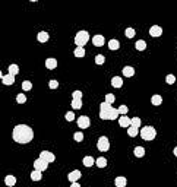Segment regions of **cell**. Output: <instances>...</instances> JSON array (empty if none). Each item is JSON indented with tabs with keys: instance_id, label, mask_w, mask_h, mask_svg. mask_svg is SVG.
<instances>
[{
	"instance_id": "cell-1",
	"label": "cell",
	"mask_w": 177,
	"mask_h": 187,
	"mask_svg": "<svg viewBox=\"0 0 177 187\" xmlns=\"http://www.w3.org/2000/svg\"><path fill=\"white\" fill-rule=\"evenodd\" d=\"M12 138H13V140L16 143L25 145V143H29L34 139V130L29 126H26V124H18V126L13 127Z\"/></svg>"
},
{
	"instance_id": "cell-2",
	"label": "cell",
	"mask_w": 177,
	"mask_h": 187,
	"mask_svg": "<svg viewBox=\"0 0 177 187\" xmlns=\"http://www.w3.org/2000/svg\"><path fill=\"white\" fill-rule=\"evenodd\" d=\"M120 117L117 108H113L111 104H107L105 101L100 105V119L101 120H116Z\"/></svg>"
},
{
	"instance_id": "cell-3",
	"label": "cell",
	"mask_w": 177,
	"mask_h": 187,
	"mask_svg": "<svg viewBox=\"0 0 177 187\" xmlns=\"http://www.w3.org/2000/svg\"><path fill=\"white\" fill-rule=\"evenodd\" d=\"M139 135H141V138H142L143 140L151 142V140H154V139H155V136H157V132H155V129H154L152 126H146V127L141 129Z\"/></svg>"
},
{
	"instance_id": "cell-4",
	"label": "cell",
	"mask_w": 177,
	"mask_h": 187,
	"mask_svg": "<svg viewBox=\"0 0 177 187\" xmlns=\"http://www.w3.org/2000/svg\"><path fill=\"white\" fill-rule=\"evenodd\" d=\"M88 41H89V34L86 32V31H79V32L76 34V37H75L76 47H84Z\"/></svg>"
},
{
	"instance_id": "cell-5",
	"label": "cell",
	"mask_w": 177,
	"mask_h": 187,
	"mask_svg": "<svg viewBox=\"0 0 177 187\" xmlns=\"http://www.w3.org/2000/svg\"><path fill=\"white\" fill-rule=\"evenodd\" d=\"M97 148H98V151H101V152H105V151H109V149H110V142H109V139L105 138V136H101V138L98 139V142H97Z\"/></svg>"
},
{
	"instance_id": "cell-6",
	"label": "cell",
	"mask_w": 177,
	"mask_h": 187,
	"mask_svg": "<svg viewBox=\"0 0 177 187\" xmlns=\"http://www.w3.org/2000/svg\"><path fill=\"white\" fill-rule=\"evenodd\" d=\"M89 124H91V120H89L88 115H81V117L78 119V126H79V129H88Z\"/></svg>"
},
{
	"instance_id": "cell-7",
	"label": "cell",
	"mask_w": 177,
	"mask_h": 187,
	"mask_svg": "<svg viewBox=\"0 0 177 187\" xmlns=\"http://www.w3.org/2000/svg\"><path fill=\"white\" fill-rule=\"evenodd\" d=\"M47 167H48V162H45L44 159H41V158H38V159H35L34 161V168L38 171H45L47 170Z\"/></svg>"
},
{
	"instance_id": "cell-8",
	"label": "cell",
	"mask_w": 177,
	"mask_h": 187,
	"mask_svg": "<svg viewBox=\"0 0 177 187\" xmlns=\"http://www.w3.org/2000/svg\"><path fill=\"white\" fill-rule=\"evenodd\" d=\"M149 35L154 37V38H158L162 35V28H161L160 25H152L151 28H149Z\"/></svg>"
},
{
	"instance_id": "cell-9",
	"label": "cell",
	"mask_w": 177,
	"mask_h": 187,
	"mask_svg": "<svg viewBox=\"0 0 177 187\" xmlns=\"http://www.w3.org/2000/svg\"><path fill=\"white\" fill-rule=\"evenodd\" d=\"M40 158L41 159H44L45 162H53L54 159H56V156H54V154H51V152H48V151H42V152H40Z\"/></svg>"
},
{
	"instance_id": "cell-10",
	"label": "cell",
	"mask_w": 177,
	"mask_h": 187,
	"mask_svg": "<svg viewBox=\"0 0 177 187\" xmlns=\"http://www.w3.org/2000/svg\"><path fill=\"white\" fill-rule=\"evenodd\" d=\"M104 42H105V40H104V37H102L101 34L94 35V37H92V44L95 45V47H102V45H104Z\"/></svg>"
},
{
	"instance_id": "cell-11",
	"label": "cell",
	"mask_w": 177,
	"mask_h": 187,
	"mask_svg": "<svg viewBox=\"0 0 177 187\" xmlns=\"http://www.w3.org/2000/svg\"><path fill=\"white\" fill-rule=\"evenodd\" d=\"M119 124H120V127L127 129V127L130 126V119L126 117V114H125V115H120V117H119Z\"/></svg>"
},
{
	"instance_id": "cell-12",
	"label": "cell",
	"mask_w": 177,
	"mask_h": 187,
	"mask_svg": "<svg viewBox=\"0 0 177 187\" xmlns=\"http://www.w3.org/2000/svg\"><path fill=\"white\" fill-rule=\"evenodd\" d=\"M45 67L50 69V70L56 69V67H57V60H56L54 57H48V58L45 60Z\"/></svg>"
},
{
	"instance_id": "cell-13",
	"label": "cell",
	"mask_w": 177,
	"mask_h": 187,
	"mask_svg": "<svg viewBox=\"0 0 177 187\" xmlns=\"http://www.w3.org/2000/svg\"><path fill=\"white\" fill-rule=\"evenodd\" d=\"M81 177H82V174H81V171H79V170L72 171V172H70V174L68 175L69 181H72V183H73V181H78V180L81 179Z\"/></svg>"
},
{
	"instance_id": "cell-14",
	"label": "cell",
	"mask_w": 177,
	"mask_h": 187,
	"mask_svg": "<svg viewBox=\"0 0 177 187\" xmlns=\"http://www.w3.org/2000/svg\"><path fill=\"white\" fill-rule=\"evenodd\" d=\"M2 82H3L5 85H13V83H15V76L10 73L5 75V76L2 78Z\"/></svg>"
},
{
	"instance_id": "cell-15",
	"label": "cell",
	"mask_w": 177,
	"mask_h": 187,
	"mask_svg": "<svg viewBox=\"0 0 177 187\" xmlns=\"http://www.w3.org/2000/svg\"><path fill=\"white\" fill-rule=\"evenodd\" d=\"M122 72H123V75H125L126 78H132V76L135 75V69H133L132 66H125Z\"/></svg>"
},
{
	"instance_id": "cell-16",
	"label": "cell",
	"mask_w": 177,
	"mask_h": 187,
	"mask_svg": "<svg viewBox=\"0 0 177 187\" xmlns=\"http://www.w3.org/2000/svg\"><path fill=\"white\" fill-rule=\"evenodd\" d=\"M111 85H113L114 88H122V86H123V79H122L120 76H114V78L111 79Z\"/></svg>"
},
{
	"instance_id": "cell-17",
	"label": "cell",
	"mask_w": 177,
	"mask_h": 187,
	"mask_svg": "<svg viewBox=\"0 0 177 187\" xmlns=\"http://www.w3.org/2000/svg\"><path fill=\"white\" fill-rule=\"evenodd\" d=\"M48 38H50V35L45 32V31H41V32H38V35H37V40L40 41V42H47Z\"/></svg>"
},
{
	"instance_id": "cell-18",
	"label": "cell",
	"mask_w": 177,
	"mask_h": 187,
	"mask_svg": "<svg viewBox=\"0 0 177 187\" xmlns=\"http://www.w3.org/2000/svg\"><path fill=\"white\" fill-rule=\"evenodd\" d=\"M114 184H116V187H125L127 184L126 177H117L114 180Z\"/></svg>"
},
{
	"instance_id": "cell-19",
	"label": "cell",
	"mask_w": 177,
	"mask_h": 187,
	"mask_svg": "<svg viewBox=\"0 0 177 187\" xmlns=\"http://www.w3.org/2000/svg\"><path fill=\"white\" fill-rule=\"evenodd\" d=\"M5 183H6V186H15L16 184V179H15V175H6L5 177Z\"/></svg>"
},
{
	"instance_id": "cell-20",
	"label": "cell",
	"mask_w": 177,
	"mask_h": 187,
	"mask_svg": "<svg viewBox=\"0 0 177 187\" xmlns=\"http://www.w3.org/2000/svg\"><path fill=\"white\" fill-rule=\"evenodd\" d=\"M42 179V172L38 170H34L31 172V180H34V181H40Z\"/></svg>"
},
{
	"instance_id": "cell-21",
	"label": "cell",
	"mask_w": 177,
	"mask_h": 187,
	"mask_svg": "<svg viewBox=\"0 0 177 187\" xmlns=\"http://www.w3.org/2000/svg\"><path fill=\"white\" fill-rule=\"evenodd\" d=\"M127 135L130 136V138H135L139 135V130H138V127H133V126H129L127 127Z\"/></svg>"
},
{
	"instance_id": "cell-22",
	"label": "cell",
	"mask_w": 177,
	"mask_h": 187,
	"mask_svg": "<svg viewBox=\"0 0 177 187\" xmlns=\"http://www.w3.org/2000/svg\"><path fill=\"white\" fill-rule=\"evenodd\" d=\"M72 108H73V110H81V108H82V99L73 98V101H72Z\"/></svg>"
},
{
	"instance_id": "cell-23",
	"label": "cell",
	"mask_w": 177,
	"mask_h": 187,
	"mask_svg": "<svg viewBox=\"0 0 177 187\" xmlns=\"http://www.w3.org/2000/svg\"><path fill=\"white\" fill-rule=\"evenodd\" d=\"M151 102H152V105H161V102H162V97L161 95H152L151 98Z\"/></svg>"
},
{
	"instance_id": "cell-24",
	"label": "cell",
	"mask_w": 177,
	"mask_h": 187,
	"mask_svg": "<svg viewBox=\"0 0 177 187\" xmlns=\"http://www.w3.org/2000/svg\"><path fill=\"white\" fill-rule=\"evenodd\" d=\"M119 47H120V42H119L117 40H110L109 41V48L110 50H119Z\"/></svg>"
},
{
	"instance_id": "cell-25",
	"label": "cell",
	"mask_w": 177,
	"mask_h": 187,
	"mask_svg": "<svg viewBox=\"0 0 177 187\" xmlns=\"http://www.w3.org/2000/svg\"><path fill=\"white\" fill-rule=\"evenodd\" d=\"M82 162H84V165H85V167H92V165H94V162H95V159H94L92 156H85V158H84V161H82Z\"/></svg>"
},
{
	"instance_id": "cell-26",
	"label": "cell",
	"mask_w": 177,
	"mask_h": 187,
	"mask_svg": "<svg viewBox=\"0 0 177 187\" xmlns=\"http://www.w3.org/2000/svg\"><path fill=\"white\" fill-rule=\"evenodd\" d=\"M133 154H135V156H138V158H142L143 155H145V149H143L142 146H136L135 151H133Z\"/></svg>"
},
{
	"instance_id": "cell-27",
	"label": "cell",
	"mask_w": 177,
	"mask_h": 187,
	"mask_svg": "<svg viewBox=\"0 0 177 187\" xmlns=\"http://www.w3.org/2000/svg\"><path fill=\"white\" fill-rule=\"evenodd\" d=\"M135 47H136V50H139V51H143V50L146 48V42H145L143 40H139V41H136Z\"/></svg>"
},
{
	"instance_id": "cell-28",
	"label": "cell",
	"mask_w": 177,
	"mask_h": 187,
	"mask_svg": "<svg viewBox=\"0 0 177 187\" xmlns=\"http://www.w3.org/2000/svg\"><path fill=\"white\" fill-rule=\"evenodd\" d=\"M73 54H75V57H84L85 56V50H84V47H76L75 48V51H73Z\"/></svg>"
},
{
	"instance_id": "cell-29",
	"label": "cell",
	"mask_w": 177,
	"mask_h": 187,
	"mask_svg": "<svg viewBox=\"0 0 177 187\" xmlns=\"http://www.w3.org/2000/svg\"><path fill=\"white\" fill-rule=\"evenodd\" d=\"M9 73L13 75V76H15V75H18V73H19V66H18V65H10V66H9Z\"/></svg>"
},
{
	"instance_id": "cell-30",
	"label": "cell",
	"mask_w": 177,
	"mask_h": 187,
	"mask_svg": "<svg viewBox=\"0 0 177 187\" xmlns=\"http://www.w3.org/2000/svg\"><path fill=\"white\" fill-rule=\"evenodd\" d=\"M130 126H133V127H141V119L139 117H133V119H130Z\"/></svg>"
},
{
	"instance_id": "cell-31",
	"label": "cell",
	"mask_w": 177,
	"mask_h": 187,
	"mask_svg": "<svg viewBox=\"0 0 177 187\" xmlns=\"http://www.w3.org/2000/svg\"><path fill=\"white\" fill-rule=\"evenodd\" d=\"M95 164H97L100 168H105V167H107V159H105V158H98V159L95 161Z\"/></svg>"
},
{
	"instance_id": "cell-32",
	"label": "cell",
	"mask_w": 177,
	"mask_h": 187,
	"mask_svg": "<svg viewBox=\"0 0 177 187\" xmlns=\"http://www.w3.org/2000/svg\"><path fill=\"white\" fill-rule=\"evenodd\" d=\"M22 89H24V91H31V89H32V82L24 81V82H22Z\"/></svg>"
},
{
	"instance_id": "cell-33",
	"label": "cell",
	"mask_w": 177,
	"mask_h": 187,
	"mask_svg": "<svg viewBox=\"0 0 177 187\" xmlns=\"http://www.w3.org/2000/svg\"><path fill=\"white\" fill-rule=\"evenodd\" d=\"M73 139H75L76 142H82L84 140V133L82 132H76L75 135H73Z\"/></svg>"
},
{
	"instance_id": "cell-34",
	"label": "cell",
	"mask_w": 177,
	"mask_h": 187,
	"mask_svg": "<svg viewBox=\"0 0 177 187\" xmlns=\"http://www.w3.org/2000/svg\"><path fill=\"white\" fill-rule=\"evenodd\" d=\"M16 101H18V104H24V102H26V97H25V94H18Z\"/></svg>"
},
{
	"instance_id": "cell-35",
	"label": "cell",
	"mask_w": 177,
	"mask_h": 187,
	"mask_svg": "<svg viewBox=\"0 0 177 187\" xmlns=\"http://www.w3.org/2000/svg\"><path fill=\"white\" fill-rule=\"evenodd\" d=\"M114 101H116V97H114L113 94H107V95H105V102H107V104H113Z\"/></svg>"
},
{
	"instance_id": "cell-36",
	"label": "cell",
	"mask_w": 177,
	"mask_h": 187,
	"mask_svg": "<svg viewBox=\"0 0 177 187\" xmlns=\"http://www.w3.org/2000/svg\"><path fill=\"white\" fill-rule=\"evenodd\" d=\"M119 110V114H122V115H125V114H127V111H129V108H127V105H125V104H123V105H120L117 108Z\"/></svg>"
},
{
	"instance_id": "cell-37",
	"label": "cell",
	"mask_w": 177,
	"mask_h": 187,
	"mask_svg": "<svg viewBox=\"0 0 177 187\" xmlns=\"http://www.w3.org/2000/svg\"><path fill=\"white\" fill-rule=\"evenodd\" d=\"M105 62V57L102 56V54H98V56H95V63L97 65H102Z\"/></svg>"
},
{
	"instance_id": "cell-38",
	"label": "cell",
	"mask_w": 177,
	"mask_h": 187,
	"mask_svg": "<svg viewBox=\"0 0 177 187\" xmlns=\"http://www.w3.org/2000/svg\"><path fill=\"white\" fill-rule=\"evenodd\" d=\"M125 34H126L127 38H133V37H135V29H133V28H127Z\"/></svg>"
},
{
	"instance_id": "cell-39",
	"label": "cell",
	"mask_w": 177,
	"mask_h": 187,
	"mask_svg": "<svg viewBox=\"0 0 177 187\" xmlns=\"http://www.w3.org/2000/svg\"><path fill=\"white\" fill-rule=\"evenodd\" d=\"M165 81H167V83H169V85H173V83L176 82V76H174V75H167Z\"/></svg>"
},
{
	"instance_id": "cell-40",
	"label": "cell",
	"mask_w": 177,
	"mask_h": 187,
	"mask_svg": "<svg viewBox=\"0 0 177 187\" xmlns=\"http://www.w3.org/2000/svg\"><path fill=\"white\" fill-rule=\"evenodd\" d=\"M48 86H50V89H56V88H59V82L51 79V81L48 82Z\"/></svg>"
},
{
	"instance_id": "cell-41",
	"label": "cell",
	"mask_w": 177,
	"mask_h": 187,
	"mask_svg": "<svg viewBox=\"0 0 177 187\" xmlns=\"http://www.w3.org/2000/svg\"><path fill=\"white\" fill-rule=\"evenodd\" d=\"M65 117H66L68 122H73V120H75V114H73V111H68Z\"/></svg>"
},
{
	"instance_id": "cell-42",
	"label": "cell",
	"mask_w": 177,
	"mask_h": 187,
	"mask_svg": "<svg viewBox=\"0 0 177 187\" xmlns=\"http://www.w3.org/2000/svg\"><path fill=\"white\" fill-rule=\"evenodd\" d=\"M72 95H73V98H79V99H82V92H81V91H75Z\"/></svg>"
},
{
	"instance_id": "cell-43",
	"label": "cell",
	"mask_w": 177,
	"mask_h": 187,
	"mask_svg": "<svg viewBox=\"0 0 177 187\" xmlns=\"http://www.w3.org/2000/svg\"><path fill=\"white\" fill-rule=\"evenodd\" d=\"M70 187H81L79 186V183H78V181H73V183H72V186Z\"/></svg>"
},
{
	"instance_id": "cell-44",
	"label": "cell",
	"mask_w": 177,
	"mask_h": 187,
	"mask_svg": "<svg viewBox=\"0 0 177 187\" xmlns=\"http://www.w3.org/2000/svg\"><path fill=\"white\" fill-rule=\"evenodd\" d=\"M173 152H174V155L177 156V148H174V151H173Z\"/></svg>"
},
{
	"instance_id": "cell-45",
	"label": "cell",
	"mask_w": 177,
	"mask_h": 187,
	"mask_svg": "<svg viewBox=\"0 0 177 187\" xmlns=\"http://www.w3.org/2000/svg\"><path fill=\"white\" fill-rule=\"evenodd\" d=\"M2 78H3V75H2V72H0V79H2Z\"/></svg>"
},
{
	"instance_id": "cell-46",
	"label": "cell",
	"mask_w": 177,
	"mask_h": 187,
	"mask_svg": "<svg viewBox=\"0 0 177 187\" xmlns=\"http://www.w3.org/2000/svg\"><path fill=\"white\" fill-rule=\"evenodd\" d=\"M31 2H38V0H31Z\"/></svg>"
}]
</instances>
